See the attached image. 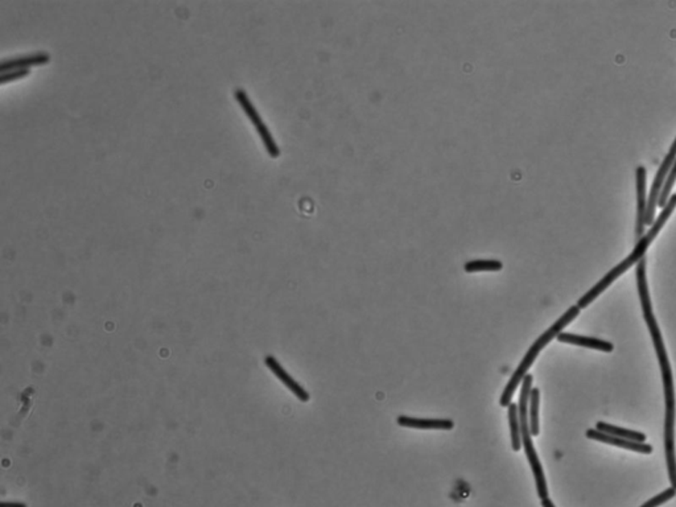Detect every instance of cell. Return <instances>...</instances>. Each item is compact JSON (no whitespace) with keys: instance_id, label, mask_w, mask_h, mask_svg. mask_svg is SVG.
Listing matches in <instances>:
<instances>
[{"instance_id":"cell-1","label":"cell","mask_w":676,"mask_h":507,"mask_svg":"<svg viewBox=\"0 0 676 507\" xmlns=\"http://www.w3.org/2000/svg\"><path fill=\"white\" fill-rule=\"evenodd\" d=\"M637 284L640 299L642 305L643 317L649 326L650 335L653 338V343L660 359V372L663 379L664 389V403H666V418H664V451H666V462L668 469V477L673 488L676 491V456L675 440H674V427H675V390H674V379L673 372L668 361V355L666 352L663 338L660 335L658 322L654 317L653 306L650 302V293L646 280V259L642 258L637 266Z\"/></svg>"},{"instance_id":"cell-2","label":"cell","mask_w":676,"mask_h":507,"mask_svg":"<svg viewBox=\"0 0 676 507\" xmlns=\"http://www.w3.org/2000/svg\"><path fill=\"white\" fill-rule=\"evenodd\" d=\"M676 206V194L671 196L670 200L666 203V206L663 207L662 213L660 214V217L657 220L654 221L651 229L643 236L638 243L635 245L634 250L630 253V255L626 258L625 260H622L620 264H617L614 269L611 271H609L608 273L577 302V306L581 309V308H587L588 305L591 304L592 302L600 295L602 293V291H605L607 288L621 275H624V272L629 270L633 264L638 263L641 259L643 258V255L646 254V250L649 249L650 243L653 242V239L657 237V234L660 233V229L663 227V225L667 222V220L670 218L671 213L674 212Z\"/></svg>"},{"instance_id":"cell-3","label":"cell","mask_w":676,"mask_h":507,"mask_svg":"<svg viewBox=\"0 0 676 507\" xmlns=\"http://www.w3.org/2000/svg\"><path fill=\"white\" fill-rule=\"evenodd\" d=\"M578 312H580V308L575 305V306H571L560 319L558 322H555L550 329H547L541 337L538 338L532 345L531 348L528 349V352L524 355L521 365L518 366V369L514 372L512 376L510 378L508 383L505 387V391L502 392V396H501V401H499V405L502 407H508L511 405V399H512V395L515 392V390L518 389L519 383L522 382L524 379V376L527 375V372L530 370V368L532 366L534 361L537 359L538 354L541 353V349H544V346L555 337H558L559 333H561V329L565 328L568 324L571 322H574L576 317L578 316Z\"/></svg>"},{"instance_id":"cell-4","label":"cell","mask_w":676,"mask_h":507,"mask_svg":"<svg viewBox=\"0 0 676 507\" xmlns=\"http://www.w3.org/2000/svg\"><path fill=\"white\" fill-rule=\"evenodd\" d=\"M531 385H532V375L527 374L524 376L523 385H522V390H521V396H519V405H518L519 422H521V438H522L526 456L528 458V462L531 465L532 473L535 477L538 495L541 499H545V498H548L547 482H545V477H544L539 457L537 455V451H535L532 440H531L532 435L530 431V422H528V402H530V392L532 390Z\"/></svg>"},{"instance_id":"cell-5","label":"cell","mask_w":676,"mask_h":507,"mask_svg":"<svg viewBox=\"0 0 676 507\" xmlns=\"http://www.w3.org/2000/svg\"><path fill=\"white\" fill-rule=\"evenodd\" d=\"M676 160V139L675 142L673 143L671 148H670V153H667L666 159L663 160V163L660 164V168L658 169L657 174H655V179H654V183L651 185V190H650V196H649V201H647V209H646V218H644V223L646 225H653L654 223V214H655V207L658 205V201H660V190H662V186H663V183L670 172V169L673 167V164L675 163Z\"/></svg>"},{"instance_id":"cell-6","label":"cell","mask_w":676,"mask_h":507,"mask_svg":"<svg viewBox=\"0 0 676 507\" xmlns=\"http://www.w3.org/2000/svg\"><path fill=\"white\" fill-rule=\"evenodd\" d=\"M51 61V54L48 52L38 51L27 54H17L0 61V73L11 69H30L48 64Z\"/></svg>"},{"instance_id":"cell-7","label":"cell","mask_w":676,"mask_h":507,"mask_svg":"<svg viewBox=\"0 0 676 507\" xmlns=\"http://www.w3.org/2000/svg\"><path fill=\"white\" fill-rule=\"evenodd\" d=\"M264 362L267 365V368L270 369L272 374L287 387L300 402H308L309 401V394L305 391L304 387L302 385H299L289 374H288L283 366L279 363V361L273 357V355H267L264 358Z\"/></svg>"},{"instance_id":"cell-8","label":"cell","mask_w":676,"mask_h":507,"mask_svg":"<svg viewBox=\"0 0 676 507\" xmlns=\"http://www.w3.org/2000/svg\"><path fill=\"white\" fill-rule=\"evenodd\" d=\"M587 438L588 439L596 440V441L605 442V444H609V445H616V447H620V448H624V449H629V451H633V452L644 453V455H649V453L653 452V447L649 445V444L637 442V441H631V440L621 439V438H617V436H613V435H609V433L600 432L597 429H588L587 431Z\"/></svg>"},{"instance_id":"cell-9","label":"cell","mask_w":676,"mask_h":507,"mask_svg":"<svg viewBox=\"0 0 676 507\" xmlns=\"http://www.w3.org/2000/svg\"><path fill=\"white\" fill-rule=\"evenodd\" d=\"M637 199H638V213H637V226H635V239L640 240L643 237L644 218H646V169L637 168Z\"/></svg>"},{"instance_id":"cell-10","label":"cell","mask_w":676,"mask_h":507,"mask_svg":"<svg viewBox=\"0 0 676 507\" xmlns=\"http://www.w3.org/2000/svg\"><path fill=\"white\" fill-rule=\"evenodd\" d=\"M556 338L560 342L572 343V345L584 346V348L596 349V350H602L607 353H610L613 350V343H610L608 341H604V339H598V338L584 337V336H577V335H571V333H559Z\"/></svg>"},{"instance_id":"cell-11","label":"cell","mask_w":676,"mask_h":507,"mask_svg":"<svg viewBox=\"0 0 676 507\" xmlns=\"http://www.w3.org/2000/svg\"><path fill=\"white\" fill-rule=\"evenodd\" d=\"M398 424L402 427L419 428V429H452L455 422L448 419H418L409 416H399Z\"/></svg>"},{"instance_id":"cell-12","label":"cell","mask_w":676,"mask_h":507,"mask_svg":"<svg viewBox=\"0 0 676 507\" xmlns=\"http://www.w3.org/2000/svg\"><path fill=\"white\" fill-rule=\"evenodd\" d=\"M597 431L604 432V433H609V435H613V436H617V438H621V439L637 441V442H644L646 441L644 433L637 432V431H630V429H625V428H620V427L611 425V424H608V422H597Z\"/></svg>"},{"instance_id":"cell-13","label":"cell","mask_w":676,"mask_h":507,"mask_svg":"<svg viewBox=\"0 0 676 507\" xmlns=\"http://www.w3.org/2000/svg\"><path fill=\"white\" fill-rule=\"evenodd\" d=\"M508 408V422H510V432H511V447L515 452L521 451L522 448V438H521V422H519V412L518 406L511 403Z\"/></svg>"},{"instance_id":"cell-14","label":"cell","mask_w":676,"mask_h":507,"mask_svg":"<svg viewBox=\"0 0 676 507\" xmlns=\"http://www.w3.org/2000/svg\"><path fill=\"white\" fill-rule=\"evenodd\" d=\"M234 97H236V100L239 103V106L242 107V110L245 111L246 117L253 122L254 126H256V124H259V123L263 122L260 114L258 113L256 107L254 106L253 102H251L250 97L247 95V93H246V90L243 87H236Z\"/></svg>"},{"instance_id":"cell-15","label":"cell","mask_w":676,"mask_h":507,"mask_svg":"<svg viewBox=\"0 0 676 507\" xmlns=\"http://www.w3.org/2000/svg\"><path fill=\"white\" fill-rule=\"evenodd\" d=\"M539 389H532L530 392V409H528V422L530 431L532 436L539 435Z\"/></svg>"},{"instance_id":"cell-16","label":"cell","mask_w":676,"mask_h":507,"mask_svg":"<svg viewBox=\"0 0 676 507\" xmlns=\"http://www.w3.org/2000/svg\"><path fill=\"white\" fill-rule=\"evenodd\" d=\"M255 128H256L258 134H259L260 139H262V143L264 144L266 151L269 153L271 157H273V159H275V157H278V156L280 155V148H279L278 143L275 142L273 136L271 134V131L269 130L267 124H266L264 122H262V123L256 124V126H255Z\"/></svg>"},{"instance_id":"cell-17","label":"cell","mask_w":676,"mask_h":507,"mask_svg":"<svg viewBox=\"0 0 676 507\" xmlns=\"http://www.w3.org/2000/svg\"><path fill=\"white\" fill-rule=\"evenodd\" d=\"M504 264L499 260L494 259H477L466 262L464 269L466 272H480V271H499L502 270Z\"/></svg>"},{"instance_id":"cell-18","label":"cell","mask_w":676,"mask_h":507,"mask_svg":"<svg viewBox=\"0 0 676 507\" xmlns=\"http://www.w3.org/2000/svg\"><path fill=\"white\" fill-rule=\"evenodd\" d=\"M676 180V160L675 163L673 164V167L670 169L664 183H663V186H662V190H660V201H658V206L660 207H664L666 203L668 201V194L674 186V183Z\"/></svg>"},{"instance_id":"cell-19","label":"cell","mask_w":676,"mask_h":507,"mask_svg":"<svg viewBox=\"0 0 676 507\" xmlns=\"http://www.w3.org/2000/svg\"><path fill=\"white\" fill-rule=\"evenodd\" d=\"M676 495V491L674 488H670L667 491H662L658 495L653 497L651 499H649L646 504H643L641 507H658L663 504H666L667 501L673 499Z\"/></svg>"},{"instance_id":"cell-20","label":"cell","mask_w":676,"mask_h":507,"mask_svg":"<svg viewBox=\"0 0 676 507\" xmlns=\"http://www.w3.org/2000/svg\"><path fill=\"white\" fill-rule=\"evenodd\" d=\"M30 74V69H11L0 73V84H5L14 80L27 77Z\"/></svg>"},{"instance_id":"cell-21","label":"cell","mask_w":676,"mask_h":507,"mask_svg":"<svg viewBox=\"0 0 676 507\" xmlns=\"http://www.w3.org/2000/svg\"><path fill=\"white\" fill-rule=\"evenodd\" d=\"M0 507H28L24 502H1Z\"/></svg>"},{"instance_id":"cell-22","label":"cell","mask_w":676,"mask_h":507,"mask_svg":"<svg viewBox=\"0 0 676 507\" xmlns=\"http://www.w3.org/2000/svg\"><path fill=\"white\" fill-rule=\"evenodd\" d=\"M541 507H555V505L550 498H545V499H541Z\"/></svg>"}]
</instances>
